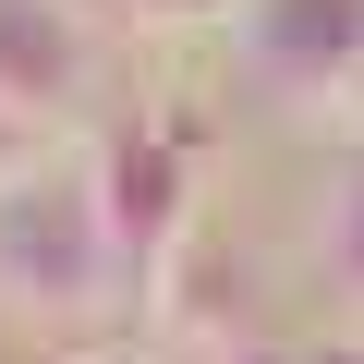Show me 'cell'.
Listing matches in <instances>:
<instances>
[{
    "label": "cell",
    "mask_w": 364,
    "mask_h": 364,
    "mask_svg": "<svg viewBox=\"0 0 364 364\" xmlns=\"http://www.w3.org/2000/svg\"><path fill=\"white\" fill-rule=\"evenodd\" d=\"M304 364H364V340H304Z\"/></svg>",
    "instance_id": "9c48e42d"
},
{
    "label": "cell",
    "mask_w": 364,
    "mask_h": 364,
    "mask_svg": "<svg viewBox=\"0 0 364 364\" xmlns=\"http://www.w3.org/2000/svg\"><path fill=\"white\" fill-rule=\"evenodd\" d=\"M0 364H61V340H37L13 304H0Z\"/></svg>",
    "instance_id": "ba28073f"
},
{
    "label": "cell",
    "mask_w": 364,
    "mask_h": 364,
    "mask_svg": "<svg viewBox=\"0 0 364 364\" xmlns=\"http://www.w3.org/2000/svg\"><path fill=\"white\" fill-rule=\"evenodd\" d=\"M219 13H243V0H134V25H219Z\"/></svg>",
    "instance_id": "52a82bcc"
},
{
    "label": "cell",
    "mask_w": 364,
    "mask_h": 364,
    "mask_svg": "<svg viewBox=\"0 0 364 364\" xmlns=\"http://www.w3.org/2000/svg\"><path fill=\"white\" fill-rule=\"evenodd\" d=\"M316 255H328V279L364 304V146L340 158V182H328V219H316Z\"/></svg>",
    "instance_id": "5b68a950"
},
{
    "label": "cell",
    "mask_w": 364,
    "mask_h": 364,
    "mask_svg": "<svg viewBox=\"0 0 364 364\" xmlns=\"http://www.w3.org/2000/svg\"><path fill=\"white\" fill-rule=\"evenodd\" d=\"M49 158H61V134H37V122H25L13 97H0V195H13L25 170H49Z\"/></svg>",
    "instance_id": "8992f818"
},
{
    "label": "cell",
    "mask_w": 364,
    "mask_h": 364,
    "mask_svg": "<svg viewBox=\"0 0 364 364\" xmlns=\"http://www.w3.org/2000/svg\"><path fill=\"white\" fill-rule=\"evenodd\" d=\"M85 182H97V219H109V243H122V279L158 291V267L195 243V182H207L195 122H170V109H109Z\"/></svg>",
    "instance_id": "7a4b0ae2"
},
{
    "label": "cell",
    "mask_w": 364,
    "mask_h": 364,
    "mask_svg": "<svg viewBox=\"0 0 364 364\" xmlns=\"http://www.w3.org/2000/svg\"><path fill=\"white\" fill-rule=\"evenodd\" d=\"M243 61H255V97L291 122L352 109L364 97V0H243Z\"/></svg>",
    "instance_id": "3957f363"
},
{
    "label": "cell",
    "mask_w": 364,
    "mask_h": 364,
    "mask_svg": "<svg viewBox=\"0 0 364 364\" xmlns=\"http://www.w3.org/2000/svg\"><path fill=\"white\" fill-rule=\"evenodd\" d=\"M134 279H122V243H109V219H97V182L85 170H25L13 195H0V304H13L37 340H73V328H97L109 304H122Z\"/></svg>",
    "instance_id": "6da1fadb"
},
{
    "label": "cell",
    "mask_w": 364,
    "mask_h": 364,
    "mask_svg": "<svg viewBox=\"0 0 364 364\" xmlns=\"http://www.w3.org/2000/svg\"><path fill=\"white\" fill-rule=\"evenodd\" d=\"M0 97L37 134H73L97 109V13H73V0H0Z\"/></svg>",
    "instance_id": "277c9868"
},
{
    "label": "cell",
    "mask_w": 364,
    "mask_h": 364,
    "mask_svg": "<svg viewBox=\"0 0 364 364\" xmlns=\"http://www.w3.org/2000/svg\"><path fill=\"white\" fill-rule=\"evenodd\" d=\"M61 364H85V352H61Z\"/></svg>",
    "instance_id": "30bf717a"
}]
</instances>
